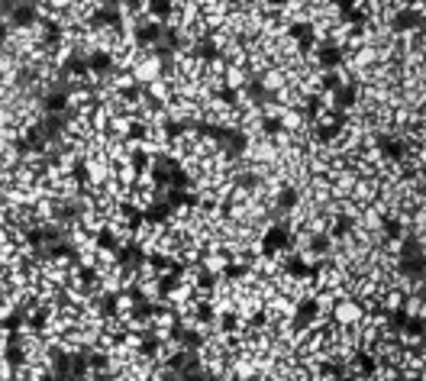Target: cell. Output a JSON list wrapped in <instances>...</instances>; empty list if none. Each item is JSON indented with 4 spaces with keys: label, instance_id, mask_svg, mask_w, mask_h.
<instances>
[{
    "label": "cell",
    "instance_id": "cell-1",
    "mask_svg": "<svg viewBox=\"0 0 426 381\" xmlns=\"http://www.w3.org/2000/svg\"><path fill=\"white\" fill-rule=\"evenodd\" d=\"M329 320L336 326H358L365 320V307L356 294H343L339 301L333 304V311H329Z\"/></svg>",
    "mask_w": 426,
    "mask_h": 381
},
{
    "label": "cell",
    "instance_id": "cell-2",
    "mask_svg": "<svg viewBox=\"0 0 426 381\" xmlns=\"http://www.w3.org/2000/svg\"><path fill=\"white\" fill-rule=\"evenodd\" d=\"M223 81H226V91H245L249 85H255V75H252L245 65H230Z\"/></svg>",
    "mask_w": 426,
    "mask_h": 381
}]
</instances>
